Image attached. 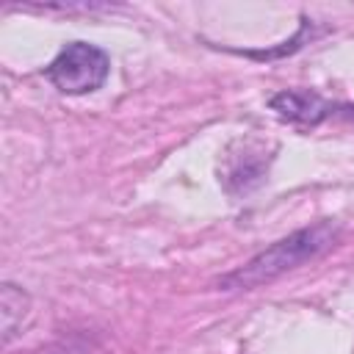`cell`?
<instances>
[{
	"label": "cell",
	"mask_w": 354,
	"mask_h": 354,
	"mask_svg": "<svg viewBox=\"0 0 354 354\" xmlns=\"http://www.w3.org/2000/svg\"><path fill=\"white\" fill-rule=\"evenodd\" d=\"M108 72H111V61L105 50L88 41H72L47 66V80L61 94H88L105 83Z\"/></svg>",
	"instance_id": "cell-2"
},
{
	"label": "cell",
	"mask_w": 354,
	"mask_h": 354,
	"mask_svg": "<svg viewBox=\"0 0 354 354\" xmlns=\"http://www.w3.org/2000/svg\"><path fill=\"white\" fill-rule=\"evenodd\" d=\"M335 238H337V227L329 224V221H321V224L304 227L299 232H290L288 238L271 243L257 257H252L243 268L224 277L221 288L224 290H246V288L271 282L274 277H279V274L301 266L304 260H313L321 252H326L335 243Z\"/></svg>",
	"instance_id": "cell-1"
},
{
	"label": "cell",
	"mask_w": 354,
	"mask_h": 354,
	"mask_svg": "<svg viewBox=\"0 0 354 354\" xmlns=\"http://www.w3.org/2000/svg\"><path fill=\"white\" fill-rule=\"evenodd\" d=\"M271 111H277V116H282L288 122L315 124L332 113V105L310 91H282L271 100Z\"/></svg>",
	"instance_id": "cell-3"
}]
</instances>
